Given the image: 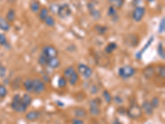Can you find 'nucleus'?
Segmentation results:
<instances>
[{"label":"nucleus","instance_id":"nucleus-39","mask_svg":"<svg viewBox=\"0 0 165 124\" xmlns=\"http://www.w3.org/2000/svg\"><path fill=\"white\" fill-rule=\"evenodd\" d=\"M112 101H114L116 104H121L123 103V99L121 96L117 95V96H116V97L112 98Z\"/></svg>","mask_w":165,"mask_h":124},{"label":"nucleus","instance_id":"nucleus-40","mask_svg":"<svg viewBox=\"0 0 165 124\" xmlns=\"http://www.w3.org/2000/svg\"><path fill=\"white\" fill-rule=\"evenodd\" d=\"M72 124H84V121L81 119H77V118H74L71 120Z\"/></svg>","mask_w":165,"mask_h":124},{"label":"nucleus","instance_id":"nucleus-4","mask_svg":"<svg viewBox=\"0 0 165 124\" xmlns=\"http://www.w3.org/2000/svg\"><path fill=\"white\" fill-rule=\"evenodd\" d=\"M100 105H101V100L99 98H94L89 102V113L92 116L98 117L101 115L102 111L100 108Z\"/></svg>","mask_w":165,"mask_h":124},{"label":"nucleus","instance_id":"nucleus-9","mask_svg":"<svg viewBox=\"0 0 165 124\" xmlns=\"http://www.w3.org/2000/svg\"><path fill=\"white\" fill-rule=\"evenodd\" d=\"M46 90V84L40 78L33 79V93L36 94H40Z\"/></svg>","mask_w":165,"mask_h":124},{"label":"nucleus","instance_id":"nucleus-5","mask_svg":"<svg viewBox=\"0 0 165 124\" xmlns=\"http://www.w3.org/2000/svg\"><path fill=\"white\" fill-rule=\"evenodd\" d=\"M58 50L53 45H46L42 48L41 50V55H43L44 56H46V58L48 59H51V58H54L58 57Z\"/></svg>","mask_w":165,"mask_h":124},{"label":"nucleus","instance_id":"nucleus-19","mask_svg":"<svg viewBox=\"0 0 165 124\" xmlns=\"http://www.w3.org/2000/svg\"><path fill=\"white\" fill-rule=\"evenodd\" d=\"M69 84L71 85V86H75L76 84H78V82L79 81V75L78 74L76 71H74L71 75H70V77L67 80Z\"/></svg>","mask_w":165,"mask_h":124},{"label":"nucleus","instance_id":"nucleus-15","mask_svg":"<svg viewBox=\"0 0 165 124\" xmlns=\"http://www.w3.org/2000/svg\"><path fill=\"white\" fill-rule=\"evenodd\" d=\"M74 114L77 119H84L88 115V112L83 108H76L74 111Z\"/></svg>","mask_w":165,"mask_h":124},{"label":"nucleus","instance_id":"nucleus-24","mask_svg":"<svg viewBox=\"0 0 165 124\" xmlns=\"http://www.w3.org/2000/svg\"><path fill=\"white\" fill-rule=\"evenodd\" d=\"M93 28L94 31L99 35H104L106 32H107V30H108V28H107V27L100 25V24H96V25L94 26Z\"/></svg>","mask_w":165,"mask_h":124},{"label":"nucleus","instance_id":"nucleus-29","mask_svg":"<svg viewBox=\"0 0 165 124\" xmlns=\"http://www.w3.org/2000/svg\"><path fill=\"white\" fill-rule=\"evenodd\" d=\"M103 97L104 98V100L107 104H110L112 102V96H111V93L109 92L108 90H105L103 92Z\"/></svg>","mask_w":165,"mask_h":124},{"label":"nucleus","instance_id":"nucleus-7","mask_svg":"<svg viewBox=\"0 0 165 124\" xmlns=\"http://www.w3.org/2000/svg\"><path fill=\"white\" fill-rule=\"evenodd\" d=\"M72 14V9L71 8L69 7L68 4L67 3H64L62 5H60L59 8H58V10H57V15L58 17L62 18V19H65V18H67L70 15Z\"/></svg>","mask_w":165,"mask_h":124},{"label":"nucleus","instance_id":"nucleus-27","mask_svg":"<svg viewBox=\"0 0 165 124\" xmlns=\"http://www.w3.org/2000/svg\"><path fill=\"white\" fill-rule=\"evenodd\" d=\"M155 75L160 76L161 79L165 78V68L163 66H159L155 67Z\"/></svg>","mask_w":165,"mask_h":124},{"label":"nucleus","instance_id":"nucleus-30","mask_svg":"<svg viewBox=\"0 0 165 124\" xmlns=\"http://www.w3.org/2000/svg\"><path fill=\"white\" fill-rule=\"evenodd\" d=\"M75 71V69L73 66H68L67 67L65 70H64V73H63V76L66 79V80H68L69 77H70V75L73 74V73Z\"/></svg>","mask_w":165,"mask_h":124},{"label":"nucleus","instance_id":"nucleus-37","mask_svg":"<svg viewBox=\"0 0 165 124\" xmlns=\"http://www.w3.org/2000/svg\"><path fill=\"white\" fill-rule=\"evenodd\" d=\"M151 104L153 105V107H154V108L155 109V108H157L160 106V98H158V97H154V98H152V100L150 101Z\"/></svg>","mask_w":165,"mask_h":124},{"label":"nucleus","instance_id":"nucleus-20","mask_svg":"<svg viewBox=\"0 0 165 124\" xmlns=\"http://www.w3.org/2000/svg\"><path fill=\"white\" fill-rule=\"evenodd\" d=\"M153 41H154V37H151L150 38H149V40L147 41V43H146V45H145V46H144V48H143L141 51H139L138 53H137L136 55H135V58H136L137 60H140L141 59V57H142V55L144 54V52L147 50V48H148L149 46H150L151 44H152V42H153Z\"/></svg>","mask_w":165,"mask_h":124},{"label":"nucleus","instance_id":"nucleus-22","mask_svg":"<svg viewBox=\"0 0 165 124\" xmlns=\"http://www.w3.org/2000/svg\"><path fill=\"white\" fill-rule=\"evenodd\" d=\"M49 15V9L46 7H43L40 9V11L38 12V17L41 22H44L47 16Z\"/></svg>","mask_w":165,"mask_h":124},{"label":"nucleus","instance_id":"nucleus-12","mask_svg":"<svg viewBox=\"0 0 165 124\" xmlns=\"http://www.w3.org/2000/svg\"><path fill=\"white\" fill-rule=\"evenodd\" d=\"M40 116H41V113H40V111H38V110H31V111L26 113L25 118H26L27 121L34 122L39 119Z\"/></svg>","mask_w":165,"mask_h":124},{"label":"nucleus","instance_id":"nucleus-43","mask_svg":"<svg viewBox=\"0 0 165 124\" xmlns=\"http://www.w3.org/2000/svg\"><path fill=\"white\" fill-rule=\"evenodd\" d=\"M147 2H149V3H152V2H154V0H146Z\"/></svg>","mask_w":165,"mask_h":124},{"label":"nucleus","instance_id":"nucleus-3","mask_svg":"<svg viewBox=\"0 0 165 124\" xmlns=\"http://www.w3.org/2000/svg\"><path fill=\"white\" fill-rule=\"evenodd\" d=\"M135 73H136V69L131 66H124L120 67L118 69V75L123 80L131 78L132 76H134Z\"/></svg>","mask_w":165,"mask_h":124},{"label":"nucleus","instance_id":"nucleus-26","mask_svg":"<svg viewBox=\"0 0 165 124\" xmlns=\"http://www.w3.org/2000/svg\"><path fill=\"white\" fill-rule=\"evenodd\" d=\"M43 23H45L46 26L49 27H53L55 26V20H54V17L50 14L47 16V17L44 20Z\"/></svg>","mask_w":165,"mask_h":124},{"label":"nucleus","instance_id":"nucleus-10","mask_svg":"<svg viewBox=\"0 0 165 124\" xmlns=\"http://www.w3.org/2000/svg\"><path fill=\"white\" fill-rule=\"evenodd\" d=\"M88 9L91 17L95 20H98L101 18V12L98 9L96 8V4L93 2H89L88 3Z\"/></svg>","mask_w":165,"mask_h":124},{"label":"nucleus","instance_id":"nucleus-23","mask_svg":"<svg viewBox=\"0 0 165 124\" xmlns=\"http://www.w3.org/2000/svg\"><path fill=\"white\" fill-rule=\"evenodd\" d=\"M32 101H33L32 97L30 95V94H28V93H26V94H24L22 96V102H23V104H25L27 108L31 105Z\"/></svg>","mask_w":165,"mask_h":124},{"label":"nucleus","instance_id":"nucleus-18","mask_svg":"<svg viewBox=\"0 0 165 124\" xmlns=\"http://www.w3.org/2000/svg\"><path fill=\"white\" fill-rule=\"evenodd\" d=\"M41 9V5H40V2L38 0H32L30 3V9L32 12L34 13H38V12L40 11Z\"/></svg>","mask_w":165,"mask_h":124},{"label":"nucleus","instance_id":"nucleus-42","mask_svg":"<svg viewBox=\"0 0 165 124\" xmlns=\"http://www.w3.org/2000/svg\"><path fill=\"white\" fill-rule=\"evenodd\" d=\"M113 124H123V123H122V122H121L120 121L119 119H115V120H114Z\"/></svg>","mask_w":165,"mask_h":124},{"label":"nucleus","instance_id":"nucleus-33","mask_svg":"<svg viewBox=\"0 0 165 124\" xmlns=\"http://www.w3.org/2000/svg\"><path fill=\"white\" fill-rule=\"evenodd\" d=\"M157 52H158V55H160V58H162L163 60L165 59V53H164V48L163 46L162 43L159 44L158 46V49H157Z\"/></svg>","mask_w":165,"mask_h":124},{"label":"nucleus","instance_id":"nucleus-21","mask_svg":"<svg viewBox=\"0 0 165 124\" xmlns=\"http://www.w3.org/2000/svg\"><path fill=\"white\" fill-rule=\"evenodd\" d=\"M16 12L13 9H9V10L6 14V19L9 23H13L16 20Z\"/></svg>","mask_w":165,"mask_h":124},{"label":"nucleus","instance_id":"nucleus-14","mask_svg":"<svg viewBox=\"0 0 165 124\" xmlns=\"http://www.w3.org/2000/svg\"><path fill=\"white\" fill-rule=\"evenodd\" d=\"M23 86L26 93H33V79L27 78L23 82Z\"/></svg>","mask_w":165,"mask_h":124},{"label":"nucleus","instance_id":"nucleus-1","mask_svg":"<svg viewBox=\"0 0 165 124\" xmlns=\"http://www.w3.org/2000/svg\"><path fill=\"white\" fill-rule=\"evenodd\" d=\"M11 108L17 113H26L27 107L22 102V96L17 94L13 96L11 103Z\"/></svg>","mask_w":165,"mask_h":124},{"label":"nucleus","instance_id":"nucleus-11","mask_svg":"<svg viewBox=\"0 0 165 124\" xmlns=\"http://www.w3.org/2000/svg\"><path fill=\"white\" fill-rule=\"evenodd\" d=\"M140 107L142 108L143 113H145L146 115L148 116L153 115L154 108V107H153V105L151 104L150 101H149V100H145V101L143 102L142 105H141Z\"/></svg>","mask_w":165,"mask_h":124},{"label":"nucleus","instance_id":"nucleus-41","mask_svg":"<svg viewBox=\"0 0 165 124\" xmlns=\"http://www.w3.org/2000/svg\"><path fill=\"white\" fill-rule=\"evenodd\" d=\"M6 75V68L2 65H0V77H5Z\"/></svg>","mask_w":165,"mask_h":124},{"label":"nucleus","instance_id":"nucleus-28","mask_svg":"<svg viewBox=\"0 0 165 124\" xmlns=\"http://www.w3.org/2000/svg\"><path fill=\"white\" fill-rule=\"evenodd\" d=\"M109 2H110L111 6L115 7L117 9H120L124 5L125 0H109Z\"/></svg>","mask_w":165,"mask_h":124},{"label":"nucleus","instance_id":"nucleus-36","mask_svg":"<svg viewBox=\"0 0 165 124\" xmlns=\"http://www.w3.org/2000/svg\"><path fill=\"white\" fill-rule=\"evenodd\" d=\"M0 45L3 46H6L9 45L7 37H6L5 34H3V33H0Z\"/></svg>","mask_w":165,"mask_h":124},{"label":"nucleus","instance_id":"nucleus-8","mask_svg":"<svg viewBox=\"0 0 165 124\" xmlns=\"http://www.w3.org/2000/svg\"><path fill=\"white\" fill-rule=\"evenodd\" d=\"M146 12V9L143 6H137L135 8L132 12V18L133 20L135 21L136 23H139L140 21H142Z\"/></svg>","mask_w":165,"mask_h":124},{"label":"nucleus","instance_id":"nucleus-2","mask_svg":"<svg viewBox=\"0 0 165 124\" xmlns=\"http://www.w3.org/2000/svg\"><path fill=\"white\" fill-rule=\"evenodd\" d=\"M126 114L129 118L133 120L140 119L143 115V111L139 104H133L126 109Z\"/></svg>","mask_w":165,"mask_h":124},{"label":"nucleus","instance_id":"nucleus-38","mask_svg":"<svg viewBox=\"0 0 165 124\" xmlns=\"http://www.w3.org/2000/svg\"><path fill=\"white\" fill-rule=\"evenodd\" d=\"M165 30V18L164 17H163L161 21H160V25H159V32L160 33H163Z\"/></svg>","mask_w":165,"mask_h":124},{"label":"nucleus","instance_id":"nucleus-35","mask_svg":"<svg viewBox=\"0 0 165 124\" xmlns=\"http://www.w3.org/2000/svg\"><path fill=\"white\" fill-rule=\"evenodd\" d=\"M47 62H48V58H46L43 55H40L38 58V63L42 67L47 66Z\"/></svg>","mask_w":165,"mask_h":124},{"label":"nucleus","instance_id":"nucleus-6","mask_svg":"<svg viewBox=\"0 0 165 124\" xmlns=\"http://www.w3.org/2000/svg\"><path fill=\"white\" fill-rule=\"evenodd\" d=\"M78 74H79L82 78L89 79L93 74V70L91 67L85 65V64H79L78 66Z\"/></svg>","mask_w":165,"mask_h":124},{"label":"nucleus","instance_id":"nucleus-17","mask_svg":"<svg viewBox=\"0 0 165 124\" xmlns=\"http://www.w3.org/2000/svg\"><path fill=\"white\" fill-rule=\"evenodd\" d=\"M10 27H11L10 23L7 21V19L3 17H0V30L3 32H9Z\"/></svg>","mask_w":165,"mask_h":124},{"label":"nucleus","instance_id":"nucleus-32","mask_svg":"<svg viewBox=\"0 0 165 124\" xmlns=\"http://www.w3.org/2000/svg\"><path fill=\"white\" fill-rule=\"evenodd\" d=\"M67 83H68L67 80L64 76H60V78L58 79V81H57V85L60 89H64V88H65L67 86Z\"/></svg>","mask_w":165,"mask_h":124},{"label":"nucleus","instance_id":"nucleus-13","mask_svg":"<svg viewBox=\"0 0 165 124\" xmlns=\"http://www.w3.org/2000/svg\"><path fill=\"white\" fill-rule=\"evenodd\" d=\"M143 75L145 79L147 80H151L155 75V67L153 66L146 67L143 69Z\"/></svg>","mask_w":165,"mask_h":124},{"label":"nucleus","instance_id":"nucleus-25","mask_svg":"<svg viewBox=\"0 0 165 124\" xmlns=\"http://www.w3.org/2000/svg\"><path fill=\"white\" fill-rule=\"evenodd\" d=\"M117 48V44L116 42H113V41H111L110 43H108L105 47V51L106 53H107V54H111L112 52L115 51Z\"/></svg>","mask_w":165,"mask_h":124},{"label":"nucleus","instance_id":"nucleus-16","mask_svg":"<svg viewBox=\"0 0 165 124\" xmlns=\"http://www.w3.org/2000/svg\"><path fill=\"white\" fill-rule=\"evenodd\" d=\"M60 61L58 57L51 58L48 59V62H47V66L51 68V69H57L60 66Z\"/></svg>","mask_w":165,"mask_h":124},{"label":"nucleus","instance_id":"nucleus-34","mask_svg":"<svg viewBox=\"0 0 165 124\" xmlns=\"http://www.w3.org/2000/svg\"><path fill=\"white\" fill-rule=\"evenodd\" d=\"M8 90L4 84H0V98H4L6 96L8 95Z\"/></svg>","mask_w":165,"mask_h":124},{"label":"nucleus","instance_id":"nucleus-31","mask_svg":"<svg viewBox=\"0 0 165 124\" xmlns=\"http://www.w3.org/2000/svg\"><path fill=\"white\" fill-rule=\"evenodd\" d=\"M107 16L111 18H115L117 17V9L113 6H110L107 9Z\"/></svg>","mask_w":165,"mask_h":124}]
</instances>
